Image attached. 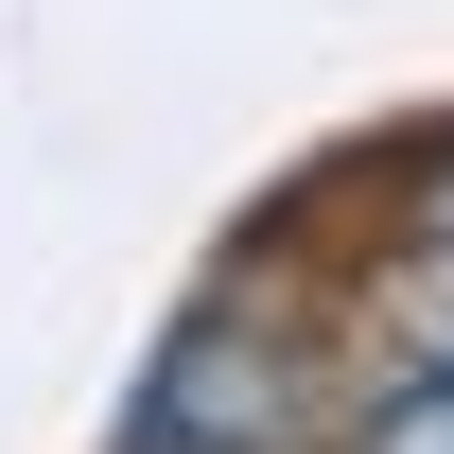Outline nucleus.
I'll return each mask as SVG.
<instances>
[{"instance_id":"f257e3e1","label":"nucleus","mask_w":454,"mask_h":454,"mask_svg":"<svg viewBox=\"0 0 454 454\" xmlns=\"http://www.w3.org/2000/svg\"><path fill=\"white\" fill-rule=\"evenodd\" d=\"M315 437V367H297V333H262L245 297L227 315H192L158 367V402H140V454H297Z\"/></svg>"},{"instance_id":"f03ea898","label":"nucleus","mask_w":454,"mask_h":454,"mask_svg":"<svg viewBox=\"0 0 454 454\" xmlns=\"http://www.w3.org/2000/svg\"><path fill=\"white\" fill-rule=\"evenodd\" d=\"M333 454H454V349H437V367H402L385 402H349Z\"/></svg>"}]
</instances>
